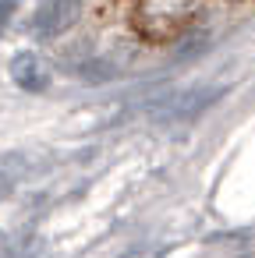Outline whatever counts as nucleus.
Instances as JSON below:
<instances>
[{
    "mask_svg": "<svg viewBox=\"0 0 255 258\" xmlns=\"http://www.w3.org/2000/svg\"><path fill=\"white\" fill-rule=\"evenodd\" d=\"M195 15H198L195 4H131L128 8L131 29L145 43H174L191 25Z\"/></svg>",
    "mask_w": 255,
    "mask_h": 258,
    "instance_id": "nucleus-1",
    "label": "nucleus"
}]
</instances>
